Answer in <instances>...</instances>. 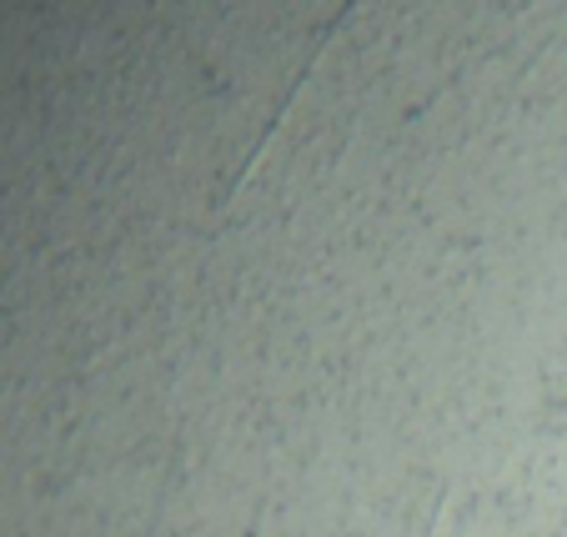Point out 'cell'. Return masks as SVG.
Wrapping results in <instances>:
<instances>
[{"instance_id":"1","label":"cell","mask_w":567,"mask_h":537,"mask_svg":"<svg viewBox=\"0 0 567 537\" xmlns=\"http://www.w3.org/2000/svg\"><path fill=\"white\" fill-rule=\"evenodd\" d=\"M347 6H352V0H347ZM347 6H342V11H332V21H327V25H321V31H317V35H311V45H307V61H301L297 81H291V86H287V91H281L277 111H271V116H267V126H261V131H257V141H251V151H247V156H241V166H236V172H231V182H226V186H221V196H216V202H212V206H216V211H221V206H231V196H236V192H241V186H247L251 166H257V162H261V151H267V146H271V136H277V131H281V121H287V111H291V101H297V91H301V86H307V75H311V65H317V61H321V51H327V41H332V31H337V25H342Z\"/></svg>"},{"instance_id":"2","label":"cell","mask_w":567,"mask_h":537,"mask_svg":"<svg viewBox=\"0 0 567 537\" xmlns=\"http://www.w3.org/2000/svg\"><path fill=\"white\" fill-rule=\"evenodd\" d=\"M543 407L547 412H567V397H543Z\"/></svg>"}]
</instances>
